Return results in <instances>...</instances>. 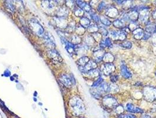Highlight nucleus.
I'll use <instances>...</instances> for the list:
<instances>
[{"label":"nucleus","mask_w":156,"mask_h":118,"mask_svg":"<svg viewBox=\"0 0 156 118\" xmlns=\"http://www.w3.org/2000/svg\"><path fill=\"white\" fill-rule=\"evenodd\" d=\"M70 104L77 115H80L85 112V107L82 101L77 96L74 97L70 101Z\"/></svg>","instance_id":"nucleus-1"},{"label":"nucleus","mask_w":156,"mask_h":118,"mask_svg":"<svg viewBox=\"0 0 156 118\" xmlns=\"http://www.w3.org/2000/svg\"><path fill=\"white\" fill-rule=\"evenodd\" d=\"M143 95L144 99L149 102H153L156 101V88L147 86L143 90Z\"/></svg>","instance_id":"nucleus-2"},{"label":"nucleus","mask_w":156,"mask_h":118,"mask_svg":"<svg viewBox=\"0 0 156 118\" xmlns=\"http://www.w3.org/2000/svg\"><path fill=\"white\" fill-rule=\"evenodd\" d=\"M102 103L103 106L109 109H116V107L118 106L117 100L110 95L104 96L102 100Z\"/></svg>","instance_id":"nucleus-3"},{"label":"nucleus","mask_w":156,"mask_h":118,"mask_svg":"<svg viewBox=\"0 0 156 118\" xmlns=\"http://www.w3.org/2000/svg\"><path fill=\"white\" fill-rule=\"evenodd\" d=\"M30 26L32 30L37 35L41 36L44 34V29L37 21L32 20L30 21Z\"/></svg>","instance_id":"nucleus-4"},{"label":"nucleus","mask_w":156,"mask_h":118,"mask_svg":"<svg viewBox=\"0 0 156 118\" xmlns=\"http://www.w3.org/2000/svg\"><path fill=\"white\" fill-rule=\"evenodd\" d=\"M59 79L63 84L68 87H70L73 84H75V79L72 75H69L68 74H63L61 76Z\"/></svg>","instance_id":"nucleus-5"},{"label":"nucleus","mask_w":156,"mask_h":118,"mask_svg":"<svg viewBox=\"0 0 156 118\" xmlns=\"http://www.w3.org/2000/svg\"><path fill=\"white\" fill-rule=\"evenodd\" d=\"M110 38L113 40L123 41L126 38V34L123 31H111L109 33Z\"/></svg>","instance_id":"nucleus-6"},{"label":"nucleus","mask_w":156,"mask_h":118,"mask_svg":"<svg viewBox=\"0 0 156 118\" xmlns=\"http://www.w3.org/2000/svg\"><path fill=\"white\" fill-rule=\"evenodd\" d=\"M97 68V65L96 63L93 60H90L84 67L79 66V70L82 73H86L89 71L96 69Z\"/></svg>","instance_id":"nucleus-7"},{"label":"nucleus","mask_w":156,"mask_h":118,"mask_svg":"<svg viewBox=\"0 0 156 118\" xmlns=\"http://www.w3.org/2000/svg\"><path fill=\"white\" fill-rule=\"evenodd\" d=\"M44 41L47 47L53 49L55 47V43L54 40V38L50 33H46L44 35Z\"/></svg>","instance_id":"nucleus-8"},{"label":"nucleus","mask_w":156,"mask_h":118,"mask_svg":"<svg viewBox=\"0 0 156 118\" xmlns=\"http://www.w3.org/2000/svg\"><path fill=\"white\" fill-rule=\"evenodd\" d=\"M139 19L143 23H146L149 21V11L147 7L140 11V13H139Z\"/></svg>","instance_id":"nucleus-9"},{"label":"nucleus","mask_w":156,"mask_h":118,"mask_svg":"<svg viewBox=\"0 0 156 118\" xmlns=\"http://www.w3.org/2000/svg\"><path fill=\"white\" fill-rule=\"evenodd\" d=\"M61 40H62L63 44L65 46V47L67 51L71 55L74 54L75 53V45L73 44L72 43L68 41L65 38H61Z\"/></svg>","instance_id":"nucleus-10"},{"label":"nucleus","mask_w":156,"mask_h":118,"mask_svg":"<svg viewBox=\"0 0 156 118\" xmlns=\"http://www.w3.org/2000/svg\"><path fill=\"white\" fill-rule=\"evenodd\" d=\"M103 73L106 76H109L115 71V66L113 63H105L102 68Z\"/></svg>","instance_id":"nucleus-11"},{"label":"nucleus","mask_w":156,"mask_h":118,"mask_svg":"<svg viewBox=\"0 0 156 118\" xmlns=\"http://www.w3.org/2000/svg\"><path fill=\"white\" fill-rule=\"evenodd\" d=\"M48 55L52 59V60H55L56 62H61L62 61V58L59 54V53L54 49H51L48 51Z\"/></svg>","instance_id":"nucleus-12"},{"label":"nucleus","mask_w":156,"mask_h":118,"mask_svg":"<svg viewBox=\"0 0 156 118\" xmlns=\"http://www.w3.org/2000/svg\"><path fill=\"white\" fill-rule=\"evenodd\" d=\"M106 16L110 18H115L119 16V11L114 7H109L106 10Z\"/></svg>","instance_id":"nucleus-13"},{"label":"nucleus","mask_w":156,"mask_h":118,"mask_svg":"<svg viewBox=\"0 0 156 118\" xmlns=\"http://www.w3.org/2000/svg\"><path fill=\"white\" fill-rule=\"evenodd\" d=\"M156 27L153 26L149 25L146 27L145 32H144V36H143V39L144 40H147L149 39L152 34L155 32Z\"/></svg>","instance_id":"nucleus-14"},{"label":"nucleus","mask_w":156,"mask_h":118,"mask_svg":"<svg viewBox=\"0 0 156 118\" xmlns=\"http://www.w3.org/2000/svg\"><path fill=\"white\" fill-rule=\"evenodd\" d=\"M77 4L78 6L80 7V9L82 10H84L87 13H89L91 11L92 7L90 4L86 3V2L82 1H77Z\"/></svg>","instance_id":"nucleus-15"},{"label":"nucleus","mask_w":156,"mask_h":118,"mask_svg":"<svg viewBox=\"0 0 156 118\" xmlns=\"http://www.w3.org/2000/svg\"><path fill=\"white\" fill-rule=\"evenodd\" d=\"M126 109L127 112H131V113H141L143 112V110L137 107H136L134 104L131 103H128L127 104L126 106Z\"/></svg>","instance_id":"nucleus-16"},{"label":"nucleus","mask_w":156,"mask_h":118,"mask_svg":"<svg viewBox=\"0 0 156 118\" xmlns=\"http://www.w3.org/2000/svg\"><path fill=\"white\" fill-rule=\"evenodd\" d=\"M120 72L122 76L125 79H130L132 77V74L131 72L129 71L127 67L125 65H122L121 66Z\"/></svg>","instance_id":"nucleus-17"},{"label":"nucleus","mask_w":156,"mask_h":118,"mask_svg":"<svg viewBox=\"0 0 156 118\" xmlns=\"http://www.w3.org/2000/svg\"><path fill=\"white\" fill-rule=\"evenodd\" d=\"M105 55V51L103 50H100V49H97L96 51H94V58L95 59V60L100 62L102 60L103 57Z\"/></svg>","instance_id":"nucleus-18"},{"label":"nucleus","mask_w":156,"mask_h":118,"mask_svg":"<svg viewBox=\"0 0 156 118\" xmlns=\"http://www.w3.org/2000/svg\"><path fill=\"white\" fill-rule=\"evenodd\" d=\"M132 33H133L134 38L137 40H139L143 38L144 31L141 28H137V29H136L135 30L132 32Z\"/></svg>","instance_id":"nucleus-19"},{"label":"nucleus","mask_w":156,"mask_h":118,"mask_svg":"<svg viewBox=\"0 0 156 118\" xmlns=\"http://www.w3.org/2000/svg\"><path fill=\"white\" fill-rule=\"evenodd\" d=\"M127 15L129 17V19L131 20V21L136 22L139 19V12L133 9H132V10L130 11L127 14Z\"/></svg>","instance_id":"nucleus-20"},{"label":"nucleus","mask_w":156,"mask_h":118,"mask_svg":"<svg viewBox=\"0 0 156 118\" xmlns=\"http://www.w3.org/2000/svg\"><path fill=\"white\" fill-rule=\"evenodd\" d=\"M108 87L109 84L106 83V82H103L102 84H100L98 87H97V90L98 92L103 95L106 93H108Z\"/></svg>","instance_id":"nucleus-21"},{"label":"nucleus","mask_w":156,"mask_h":118,"mask_svg":"<svg viewBox=\"0 0 156 118\" xmlns=\"http://www.w3.org/2000/svg\"><path fill=\"white\" fill-rule=\"evenodd\" d=\"M114 60V57L110 53H106L105 54L102 60L105 62V63H112V62Z\"/></svg>","instance_id":"nucleus-22"},{"label":"nucleus","mask_w":156,"mask_h":118,"mask_svg":"<svg viewBox=\"0 0 156 118\" xmlns=\"http://www.w3.org/2000/svg\"><path fill=\"white\" fill-rule=\"evenodd\" d=\"M113 26L117 29H123L125 27V22L121 19H117L113 23Z\"/></svg>","instance_id":"nucleus-23"},{"label":"nucleus","mask_w":156,"mask_h":118,"mask_svg":"<svg viewBox=\"0 0 156 118\" xmlns=\"http://www.w3.org/2000/svg\"><path fill=\"white\" fill-rule=\"evenodd\" d=\"M86 74H88V76L90 77V78H92V79H94L96 77H97L100 76V71L98 69H94V70H92L91 71H89L88 72L86 73Z\"/></svg>","instance_id":"nucleus-24"},{"label":"nucleus","mask_w":156,"mask_h":118,"mask_svg":"<svg viewBox=\"0 0 156 118\" xmlns=\"http://www.w3.org/2000/svg\"><path fill=\"white\" fill-rule=\"evenodd\" d=\"M80 26L83 28H88L89 26H90L91 21L87 17H82L80 20Z\"/></svg>","instance_id":"nucleus-25"},{"label":"nucleus","mask_w":156,"mask_h":118,"mask_svg":"<svg viewBox=\"0 0 156 118\" xmlns=\"http://www.w3.org/2000/svg\"><path fill=\"white\" fill-rule=\"evenodd\" d=\"M89 61H90V59H89V58L88 57L84 56V57H82L80 59H79L78 60L77 63H78L79 66L84 67Z\"/></svg>","instance_id":"nucleus-26"},{"label":"nucleus","mask_w":156,"mask_h":118,"mask_svg":"<svg viewBox=\"0 0 156 118\" xmlns=\"http://www.w3.org/2000/svg\"><path fill=\"white\" fill-rule=\"evenodd\" d=\"M119 88L117 85H116L114 83H111L109 84V87H108V93H116L119 92Z\"/></svg>","instance_id":"nucleus-27"},{"label":"nucleus","mask_w":156,"mask_h":118,"mask_svg":"<svg viewBox=\"0 0 156 118\" xmlns=\"http://www.w3.org/2000/svg\"><path fill=\"white\" fill-rule=\"evenodd\" d=\"M99 19L100 22L106 26H110L111 24V21L109 20L107 17H105L103 16H100L99 17Z\"/></svg>","instance_id":"nucleus-28"},{"label":"nucleus","mask_w":156,"mask_h":118,"mask_svg":"<svg viewBox=\"0 0 156 118\" xmlns=\"http://www.w3.org/2000/svg\"><path fill=\"white\" fill-rule=\"evenodd\" d=\"M91 93L92 94V95L94 96V98L97 99H99L102 98V95L100 94L98 90H97V89H94L93 88L92 89H91Z\"/></svg>","instance_id":"nucleus-29"},{"label":"nucleus","mask_w":156,"mask_h":118,"mask_svg":"<svg viewBox=\"0 0 156 118\" xmlns=\"http://www.w3.org/2000/svg\"><path fill=\"white\" fill-rule=\"evenodd\" d=\"M5 8L11 13H14L15 11V8L14 5L11 2V1H5Z\"/></svg>","instance_id":"nucleus-30"},{"label":"nucleus","mask_w":156,"mask_h":118,"mask_svg":"<svg viewBox=\"0 0 156 118\" xmlns=\"http://www.w3.org/2000/svg\"><path fill=\"white\" fill-rule=\"evenodd\" d=\"M99 27L96 24H92L89 26L88 28V30L89 33H96L99 31Z\"/></svg>","instance_id":"nucleus-31"},{"label":"nucleus","mask_w":156,"mask_h":118,"mask_svg":"<svg viewBox=\"0 0 156 118\" xmlns=\"http://www.w3.org/2000/svg\"><path fill=\"white\" fill-rule=\"evenodd\" d=\"M85 40H86L85 42H86L87 46H93L95 43V41L92 36H87Z\"/></svg>","instance_id":"nucleus-32"},{"label":"nucleus","mask_w":156,"mask_h":118,"mask_svg":"<svg viewBox=\"0 0 156 118\" xmlns=\"http://www.w3.org/2000/svg\"><path fill=\"white\" fill-rule=\"evenodd\" d=\"M71 40H72V43L73 44H79L80 42H81V38L80 37L77 35H73L72 38H71Z\"/></svg>","instance_id":"nucleus-33"},{"label":"nucleus","mask_w":156,"mask_h":118,"mask_svg":"<svg viewBox=\"0 0 156 118\" xmlns=\"http://www.w3.org/2000/svg\"><path fill=\"white\" fill-rule=\"evenodd\" d=\"M103 79L102 77H99L94 82V84L92 85V87L94 88H96L97 87H98L99 85L100 84H102L103 83Z\"/></svg>","instance_id":"nucleus-34"},{"label":"nucleus","mask_w":156,"mask_h":118,"mask_svg":"<svg viewBox=\"0 0 156 118\" xmlns=\"http://www.w3.org/2000/svg\"><path fill=\"white\" fill-rule=\"evenodd\" d=\"M121 46H122V47H123L124 48L130 49L131 48L132 44H131V42H130V41H124L123 43L121 44Z\"/></svg>","instance_id":"nucleus-35"},{"label":"nucleus","mask_w":156,"mask_h":118,"mask_svg":"<svg viewBox=\"0 0 156 118\" xmlns=\"http://www.w3.org/2000/svg\"><path fill=\"white\" fill-rule=\"evenodd\" d=\"M92 37H93L95 41H102V36L100 33H94Z\"/></svg>","instance_id":"nucleus-36"},{"label":"nucleus","mask_w":156,"mask_h":118,"mask_svg":"<svg viewBox=\"0 0 156 118\" xmlns=\"http://www.w3.org/2000/svg\"><path fill=\"white\" fill-rule=\"evenodd\" d=\"M75 14L77 17H83V16L84 15V11L80 8H77L75 11Z\"/></svg>","instance_id":"nucleus-37"},{"label":"nucleus","mask_w":156,"mask_h":118,"mask_svg":"<svg viewBox=\"0 0 156 118\" xmlns=\"http://www.w3.org/2000/svg\"><path fill=\"white\" fill-rule=\"evenodd\" d=\"M76 32L79 35H82V34H84V33H85V28H83L81 26H79L76 28Z\"/></svg>","instance_id":"nucleus-38"},{"label":"nucleus","mask_w":156,"mask_h":118,"mask_svg":"<svg viewBox=\"0 0 156 118\" xmlns=\"http://www.w3.org/2000/svg\"><path fill=\"white\" fill-rule=\"evenodd\" d=\"M99 30L100 31V34L103 36H106L108 34V31L104 27H100Z\"/></svg>","instance_id":"nucleus-39"},{"label":"nucleus","mask_w":156,"mask_h":118,"mask_svg":"<svg viewBox=\"0 0 156 118\" xmlns=\"http://www.w3.org/2000/svg\"><path fill=\"white\" fill-rule=\"evenodd\" d=\"M106 6V4L105 2H101L97 6V10L98 11H101Z\"/></svg>","instance_id":"nucleus-40"},{"label":"nucleus","mask_w":156,"mask_h":118,"mask_svg":"<svg viewBox=\"0 0 156 118\" xmlns=\"http://www.w3.org/2000/svg\"><path fill=\"white\" fill-rule=\"evenodd\" d=\"M115 109L116 110V112L119 114H122L124 112V108L122 106H120V105H118L116 107Z\"/></svg>","instance_id":"nucleus-41"},{"label":"nucleus","mask_w":156,"mask_h":118,"mask_svg":"<svg viewBox=\"0 0 156 118\" xmlns=\"http://www.w3.org/2000/svg\"><path fill=\"white\" fill-rule=\"evenodd\" d=\"M119 79V76L117 75H116V74H114V75H112L111 77H110V80L112 82V83H116Z\"/></svg>","instance_id":"nucleus-42"},{"label":"nucleus","mask_w":156,"mask_h":118,"mask_svg":"<svg viewBox=\"0 0 156 118\" xmlns=\"http://www.w3.org/2000/svg\"><path fill=\"white\" fill-rule=\"evenodd\" d=\"M91 17H92V18L93 19V20H94V22H96V23H99V21H100L99 17L96 14H92Z\"/></svg>","instance_id":"nucleus-43"},{"label":"nucleus","mask_w":156,"mask_h":118,"mask_svg":"<svg viewBox=\"0 0 156 118\" xmlns=\"http://www.w3.org/2000/svg\"><path fill=\"white\" fill-rule=\"evenodd\" d=\"M105 44H106V47H112V43H111V41L110 38H107L105 40Z\"/></svg>","instance_id":"nucleus-44"},{"label":"nucleus","mask_w":156,"mask_h":118,"mask_svg":"<svg viewBox=\"0 0 156 118\" xmlns=\"http://www.w3.org/2000/svg\"><path fill=\"white\" fill-rule=\"evenodd\" d=\"M119 118H136L134 115H121L119 116Z\"/></svg>","instance_id":"nucleus-45"},{"label":"nucleus","mask_w":156,"mask_h":118,"mask_svg":"<svg viewBox=\"0 0 156 118\" xmlns=\"http://www.w3.org/2000/svg\"><path fill=\"white\" fill-rule=\"evenodd\" d=\"M100 47L101 48V49H105V47H106V44H105V40H102L101 41H100Z\"/></svg>","instance_id":"nucleus-46"},{"label":"nucleus","mask_w":156,"mask_h":118,"mask_svg":"<svg viewBox=\"0 0 156 118\" xmlns=\"http://www.w3.org/2000/svg\"><path fill=\"white\" fill-rule=\"evenodd\" d=\"M152 16H153V17L155 20H156V10L155 11H154L153 12Z\"/></svg>","instance_id":"nucleus-47"},{"label":"nucleus","mask_w":156,"mask_h":118,"mask_svg":"<svg viewBox=\"0 0 156 118\" xmlns=\"http://www.w3.org/2000/svg\"><path fill=\"white\" fill-rule=\"evenodd\" d=\"M141 118H151L150 116L149 115H145L144 116H143Z\"/></svg>","instance_id":"nucleus-48"},{"label":"nucleus","mask_w":156,"mask_h":118,"mask_svg":"<svg viewBox=\"0 0 156 118\" xmlns=\"http://www.w3.org/2000/svg\"><path fill=\"white\" fill-rule=\"evenodd\" d=\"M153 109L155 110H156V103L153 104Z\"/></svg>","instance_id":"nucleus-49"},{"label":"nucleus","mask_w":156,"mask_h":118,"mask_svg":"<svg viewBox=\"0 0 156 118\" xmlns=\"http://www.w3.org/2000/svg\"><path fill=\"white\" fill-rule=\"evenodd\" d=\"M155 32H156V29H155Z\"/></svg>","instance_id":"nucleus-50"},{"label":"nucleus","mask_w":156,"mask_h":118,"mask_svg":"<svg viewBox=\"0 0 156 118\" xmlns=\"http://www.w3.org/2000/svg\"></svg>","instance_id":"nucleus-51"},{"label":"nucleus","mask_w":156,"mask_h":118,"mask_svg":"<svg viewBox=\"0 0 156 118\" xmlns=\"http://www.w3.org/2000/svg\"></svg>","instance_id":"nucleus-52"}]
</instances>
